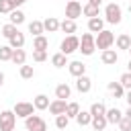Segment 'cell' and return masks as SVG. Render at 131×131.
Instances as JSON below:
<instances>
[{
    "mask_svg": "<svg viewBox=\"0 0 131 131\" xmlns=\"http://www.w3.org/2000/svg\"><path fill=\"white\" fill-rule=\"evenodd\" d=\"M43 27H45V31H49V33H55V31L59 29V20H57L55 16H47V18L43 20Z\"/></svg>",
    "mask_w": 131,
    "mask_h": 131,
    "instance_id": "ac0fdd59",
    "label": "cell"
},
{
    "mask_svg": "<svg viewBox=\"0 0 131 131\" xmlns=\"http://www.w3.org/2000/svg\"><path fill=\"white\" fill-rule=\"evenodd\" d=\"M82 12H84L86 16H90V18H96V16H98V6H94V4H86V6L82 8Z\"/></svg>",
    "mask_w": 131,
    "mask_h": 131,
    "instance_id": "1f68e13d",
    "label": "cell"
},
{
    "mask_svg": "<svg viewBox=\"0 0 131 131\" xmlns=\"http://www.w3.org/2000/svg\"><path fill=\"white\" fill-rule=\"evenodd\" d=\"M33 111H35V104H33V102H16L12 113H14L16 117L27 119V117H31V115H33Z\"/></svg>",
    "mask_w": 131,
    "mask_h": 131,
    "instance_id": "ba28073f",
    "label": "cell"
},
{
    "mask_svg": "<svg viewBox=\"0 0 131 131\" xmlns=\"http://www.w3.org/2000/svg\"><path fill=\"white\" fill-rule=\"evenodd\" d=\"M76 121H78V125H90L92 123V115H90V111H80L78 113V117H76Z\"/></svg>",
    "mask_w": 131,
    "mask_h": 131,
    "instance_id": "603a6c76",
    "label": "cell"
},
{
    "mask_svg": "<svg viewBox=\"0 0 131 131\" xmlns=\"http://www.w3.org/2000/svg\"><path fill=\"white\" fill-rule=\"evenodd\" d=\"M66 108H68V102L66 100H59V98H55L51 104H49V113L51 115H66Z\"/></svg>",
    "mask_w": 131,
    "mask_h": 131,
    "instance_id": "9c48e42d",
    "label": "cell"
},
{
    "mask_svg": "<svg viewBox=\"0 0 131 131\" xmlns=\"http://www.w3.org/2000/svg\"><path fill=\"white\" fill-rule=\"evenodd\" d=\"M82 4L78 2V0H70L68 2V6H66V18H70V20H76L80 14H82Z\"/></svg>",
    "mask_w": 131,
    "mask_h": 131,
    "instance_id": "52a82bcc",
    "label": "cell"
},
{
    "mask_svg": "<svg viewBox=\"0 0 131 131\" xmlns=\"http://www.w3.org/2000/svg\"><path fill=\"white\" fill-rule=\"evenodd\" d=\"M12 53H14V49H12L10 45H4V47H0V59H2V61H8V59H12Z\"/></svg>",
    "mask_w": 131,
    "mask_h": 131,
    "instance_id": "4dcf8cb0",
    "label": "cell"
},
{
    "mask_svg": "<svg viewBox=\"0 0 131 131\" xmlns=\"http://www.w3.org/2000/svg\"><path fill=\"white\" fill-rule=\"evenodd\" d=\"M100 59H102V63H106V66H115L117 59H119V55H117L115 49H104L102 55H100Z\"/></svg>",
    "mask_w": 131,
    "mask_h": 131,
    "instance_id": "7c38bea8",
    "label": "cell"
},
{
    "mask_svg": "<svg viewBox=\"0 0 131 131\" xmlns=\"http://www.w3.org/2000/svg\"><path fill=\"white\" fill-rule=\"evenodd\" d=\"M88 4H94V6H100L102 0H88Z\"/></svg>",
    "mask_w": 131,
    "mask_h": 131,
    "instance_id": "60d3db41",
    "label": "cell"
},
{
    "mask_svg": "<svg viewBox=\"0 0 131 131\" xmlns=\"http://www.w3.org/2000/svg\"><path fill=\"white\" fill-rule=\"evenodd\" d=\"M90 115H92V119H94V117H104V115H106L104 102H94V104L90 106Z\"/></svg>",
    "mask_w": 131,
    "mask_h": 131,
    "instance_id": "d6986e66",
    "label": "cell"
},
{
    "mask_svg": "<svg viewBox=\"0 0 131 131\" xmlns=\"http://www.w3.org/2000/svg\"><path fill=\"white\" fill-rule=\"evenodd\" d=\"M16 33H18V29H16V25H12V23H8V25L2 27V35H4L6 39H10V37L16 35Z\"/></svg>",
    "mask_w": 131,
    "mask_h": 131,
    "instance_id": "f1b7e54d",
    "label": "cell"
},
{
    "mask_svg": "<svg viewBox=\"0 0 131 131\" xmlns=\"http://www.w3.org/2000/svg\"><path fill=\"white\" fill-rule=\"evenodd\" d=\"M25 127L27 131H47V123L39 117V115H31L25 119Z\"/></svg>",
    "mask_w": 131,
    "mask_h": 131,
    "instance_id": "8992f818",
    "label": "cell"
},
{
    "mask_svg": "<svg viewBox=\"0 0 131 131\" xmlns=\"http://www.w3.org/2000/svg\"><path fill=\"white\" fill-rule=\"evenodd\" d=\"M104 117H106V121H108V123H113V125H119V123H121V119H123L125 115H123L119 108H108Z\"/></svg>",
    "mask_w": 131,
    "mask_h": 131,
    "instance_id": "4fadbf2b",
    "label": "cell"
},
{
    "mask_svg": "<svg viewBox=\"0 0 131 131\" xmlns=\"http://www.w3.org/2000/svg\"><path fill=\"white\" fill-rule=\"evenodd\" d=\"M14 8H12V4H10V0H0V14H4V12H12Z\"/></svg>",
    "mask_w": 131,
    "mask_h": 131,
    "instance_id": "8d00e7d4",
    "label": "cell"
},
{
    "mask_svg": "<svg viewBox=\"0 0 131 131\" xmlns=\"http://www.w3.org/2000/svg\"><path fill=\"white\" fill-rule=\"evenodd\" d=\"M59 49H61V53H63V55L74 53V51H78V49H80V39H78L76 35H68V37L61 41Z\"/></svg>",
    "mask_w": 131,
    "mask_h": 131,
    "instance_id": "3957f363",
    "label": "cell"
},
{
    "mask_svg": "<svg viewBox=\"0 0 131 131\" xmlns=\"http://www.w3.org/2000/svg\"><path fill=\"white\" fill-rule=\"evenodd\" d=\"M33 104H35V108L37 111H45V108H49V98L45 96V94H39V96H35V100H33Z\"/></svg>",
    "mask_w": 131,
    "mask_h": 131,
    "instance_id": "e0dca14e",
    "label": "cell"
},
{
    "mask_svg": "<svg viewBox=\"0 0 131 131\" xmlns=\"http://www.w3.org/2000/svg\"><path fill=\"white\" fill-rule=\"evenodd\" d=\"M88 31L90 33H100V31H104V20L102 18H90L88 20Z\"/></svg>",
    "mask_w": 131,
    "mask_h": 131,
    "instance_id": "5bb4252c",
    "label": "cell"
},
{
    "mask_svg": "<svg viewBox=\"0 0 131 131\" xmlns=\"http://www.w3.org/2000/svg\"><path fill=\"white\" fill-rule=\"evenodd\" d=\"M90 125H92V129H94V131H102V129L108 125V121H106V117H94Z\"/></svg>",
    "mask_w": 131,
    "mask_h": 131,
    "instance_id": "4316f807",
    "label": "cell"
},
{
    "mask_svg": "<svg viewBox=\"0 0 131 131\" xmlns=\"http://www.w3.org/2000/svg\"><path fill=\"white\" fill-rule=\"evenodd\" d=\"M129 53H131V47H129Z\"/></svg>",
    "mask_w": 131,
    "mask_h": 131,
    "instance_id": "7dc6e473",
    "label": "cell"
},
{
    "mask_svg": "<svg viewBox=\"0 0 131 131\" xmlns=\"http://www.w3.org/2000/svg\"><path fill=\"white\" fill-rule=\"evenodd\" d=\"M78 113H80V104H78V102H68V108H66V115H68L70 119H72V117L76 119V117H78Z\"/></svg>",
    "mask_w": 131,
    "mask_h": 131,
    "instance_id": "f546056e",
    "label": "cell"
},
{
    "mask_svg": "<svg viewBox=\"0 0 131 131\" xmlns=\"http://www.w3.org/2000/svg\"><path fill=\"white\" fill-rule=\"evenodd\" d=\"M68 123H70V117H68V115H57V117H55V127H57V129H66Z\"/></svg>",
    "mask_w": 131,
    "mask_h": 131,
    "instance_id": "836d02e7",
    "label": "cell"
},
{
    "mask_svg": "<svg viewBox=\"0 0 131 131\" xmlns=\"http://www.w3.org/2000/svg\"><path fill=\"white\" fill-rule=\"evenodd\" d=\"M94 41H96V47L104 51V49H108V47L115 43V35H113L108 29H104V31H100V33L94 37Z\"/></svg>",
    "mask_w": 131,
    "mask_h": 131,
    "instance_id": "7a4b0ae2",
    "label": "cell"
},
{
    "mask_svg": "<svg viewBox=\"0 0 131 131\" xmlns=\"http://www.w3.org/2000/svg\"><path fill=\"white\" fill-rule=\"evenodd\" d=\"M123 12H121V6L119 4H115V2H111V4H106V8H104V16H106V23H111V25H119L121 23V16Z\"/></svg>",
    "mask_w": 131,
    "mask_h": 131,
    "instance_id": "6da1fadb",
    "label": "cell"
},
{
    "mask_svg": "<svg viewBox=\"0 0 131 131\" xmlns=\"http://www.w3.org/2000/svg\"><path fill=\"white\" fill-rule=\"evenodd\" d=\"M70 94H72V90H70L68 84H57V88H55V96H57L59 100H68Z\"/></svg>",
    "mask_w": 131,
    "mask_h": 131,
    "instance_id": "2e32d148",
    "label": "cell"
},
{
    "mask_svg": "<svg viewBox=\"0 0 131 131\" xmlns=\"http://www.w3.org/2000/svg\"><path fill=\"white\" fill-rule=\"evenodd\" d=\"M33 59H35V61H45V59H47V51L33 49Z\"/></svg>",
    "mask_w": 131,
    "mask_h": 131,
    "instance_id": "74e56055",
    "label": "cell"
},
{
    "mask_svg": "<svg viewBox=\"0 0 131 131\" xmlns=\"http://www.w3.org/2000/svg\"><path fill=\"white\" fill-rule=\"evenodd\" d=\"M43 31H45V27H43L41 20H33V23H29V33H33L35 37L43 35Z\"/></svg>",
    "mask_w": 131,
    "mask_h": 131,
    "instance_id": "44dd1931",
    "label": "cell"
},
{
    "mask_svg": "<svg viewBox=\"0 0 131 131\" xmlns=\"http://www.w3.org/2000/svg\"><path fill=\"white\" fill-rule=\"evenodd\" d=\"M129 12H131V4H129Z\"/></svg>",
    "mask_w": 131,
    "mask_h": 131,
    "instance_id": "bcb514c9",
    "label": "cell"
},
{
    "mask_svg": "<svg viewBox=\"0 0 131 131\" xmlns=\"http://www.w3.org/2000/svg\"><path fill=\"white\" fill-rule=\"evenodd\" d=\"M76 88H78V92L86 94V92H90V88H92V80H90L88 76H80V78H76Z\"/></svg>",
    "mask_w": 131,
    "mask_h": 131,
    "instance_id": "30bf717a",
    "label": "cell"
},
{
    "mask_svg": "<svg viewBox=\"0 0 131 131\" xmlns=\"http://www.w3.org/2000/svg\"><path fill=\"white\" fill-rule=\"evenodd\" d=\"M2 84H4V74L0 72V86H2Z\"/></svg>",
    "mask_w": 131,
    "mask_h": 131,
    "instance_id": "ee69618b",
    "label": "cell"
},
{
    "mask_svg": "<svg viewBox=\"0 0 131 131\" xmlns=\"http://www.w3.org/2000/svg\"><path fill=\"white\" fill-rule=\"evenodd\" d=\"M51 63H53L55 68H63V66H68V55H63V53L59 51V53H55V55L51 57Z\"/></svg>",
    "mask_w": 131,
    "mask_h": 131,
    "instance_id": "484cf974",
    "label": "cell"
},
{
    "mask_svg": "<svg viewBox=\"0 0 131 131\" xmlns=\"http://www.w3.org/2000/svg\"><path fill=\"white\" fill-rule=\"evenodd\" d=\"M33 76H35V70H33V66H20V78L29 80V78H33Z\"/></svg>",
    "mask_w": 131,
    "mask_h": 131,
    "instance_id": "e575fe53",
    "label": "cell"
},
{
    "mask_svg": "<svg viewBox=\"0 0 131 131\" xmlns=\"http://www.w3.org/2000/svg\"><path fill=\"white\" fill-rule=\"evenodd\" d=\"M68 70H70V74L76 76V78L86 76V66H84L82 61H72V63H68Z\"/></svg>",
    "mask_w": 131,
    "mask_h": 131,
    "instance_id": "8fae6325",
    "label": "cell"
},
{
    "mask_svg": "<svg viewBox=\"0 0 131 131\" xmlns=\"http://www.w3.org/2000/svg\"><path fill=\"white\" fill-rule=\"evenodd\" d=\"M119 127H121V131H131V119L129 117H123L121 123H119Z\"/></svg>",
    "mask_w": 131,
    "mask_h": 131,
    "instance_id": "f35d334b",
    "label": "cell"
},
{
    "mask_svg": "<svg viewBox=\"0 0 131 131\" xmlns=\"http://www.w3.org/2000/svg\"><path fill=\"white\" fill-rule=\"evenodd\" d=\"M16 115L12 111H2L0 113V131H14Z\"/></svg>",
    "mask_w": 131,
    "mask_h": 131,
    "instance_id": "5b68a950",
    "label": "cell"
},
{
    "mask_svg": "<svg viewBox=\"0 0 131 131\" xmlns=\"http://www.w3.org/2000/svg\"><path fill=\"white\" fill-rule=\"evenodd\" d=\"M127 102H129V106H131V90L127 92Z\"/></svg>",
    "mask_w": 131,
    "mask_h": 131,
    "instance_id": "b9f144b4",
    "label": "cell"
},
{
    "mask_svg": "<svg viewBox=\"0 0 131 131\" xmlns=\"http://www.w3.org/2000/svg\"><path fill=\"white\" fill-rule=\"evenodd\" d=\"M125 117H129V119H131V106L127 108V113H125Z\"/></svg>",
    "mask_w": 131,
    "mask_h": 131,
    "instance_id": "7bdbcfd3",
    "label": "cell"
},
{
    "mask_svg": "<svg viewBox=\"0 0 131 131\" xmlns=\"http://www.w3.org/2000/svg\"><path fill=\"white\" fill-rule=\"evenodd\" d=\"M127 66H129V72H131V59H129V63H127Z\"/></svg>",
    "mask_w": 131,
    "mask_h": 131,
    "instance_id": "f6af8a7d",
    "label": "cell"
},
{
    "mask_svg": "<svg viewBox=\"0 0 131 131\" xmlns=\"http://www.w3.org/2000/svg\"><path fill=\"white\" fill-rule=\"evenodd\" d=\"M25 59H27L25 49H14V53H12V59H10V61H14L16 66H25Z\"/></svg>",
    "mask_w": 131,
    "mask_h": 131,
    "instance_id": "d4e9b609",
    "label": "cell"
},
{
    "mask_svg": "<svg viewBox=\"0 0 131 131\" xmlns=\"http://www.w3.org/2000/svg\"><path fill=\"white\" fill-rule=\"evenodd\" d=\"M119 82H121V86H123V88L131 90V72H125V74L121 76V80H119Z\"/></svg>",
    "mask_w": 131,
    "mask_h": 131,
    "instance_id": "d590c367",
    "label": "cell"
},
{
    "mask_svg": "<svg viewBox=\"0 0 131 131\" xmlns=\"http://www.w3.org/2000/svg\"><path fill=\"white\" fill-rule=\"evenodd\" d=\"M8 41H10L8 45H10L12 49H23V45H25V35H23L20 31H18V33H16V35H12V37H10Z\"/></svg>",
    "mask_w": 131,
    "mask_h": 131,
    "instance_id": "9a60e30c",
    "label": "cell"
},
{
    "mask_svg": "<svg viewBox=\"0 0 131 131\" xmlns=\"http://www.w3.org/2000/svg\"><path fill=\"white\" fill-rule=\"evenodd\" d=\"M25 2H27V0H10V4H12V8H14V10H16V6H23Z\"/></svg>",
    "mask_w": 131,
    "mask_h": 131,
    "instance_id": "ab89813d",
    "label": "cell"
},
{
    "mask_svg": "<svg viewBox=\"0 0 131 131\" xmlns=\"http://www.w3.org/2000/svg\"><path fill=\"white\" fill-rule=\"evenodd\" d=\"M117 47H119V49L129 51V47H131V37H129V35H125V33H123V35H119V37H117Z\"/></svg>",
    "mask_w": 131,
    "mask_h": 131,
    "instance_id": "cb8c5ba5",
    "label": "cell"
},
{
    "mask_svg": "<svg viewBox=\"0 0 131 131\" xmlns=\"http://www.w3.org/2000/svg\"><path fill=\"white\" fill-rule=\"evenodd\" d=\"M59 29H61L63 33H68V35H74V33H76V20L66 18V20H61V23H59Z\"/></svg>",
    "mask_w": 131,
    "mask_h": 131,
    "instance_id": "ffe728a7",
    "label": "cell"
},
{
    "mask_svg": "<svg viewBox=\"0 0 131 131\" xmlns=\"http://www.w3.org/2000/svg\"><path fill=\"white\" fill-rule=\"evenodd\" d=\"M10 23H12V25H20V23H25V14H23L20 10H12V12H10Z\"/></svg>",
    "mask_w": 131,
    "mask_h": 131,
    "instance_id": "d6a6232c",
    "label": "cell"
},
{
    "mask_svg": "<svg viewBox=\"0 0 131 131\" xmlns=\"http://www.w3.org/2000/svg\"><path fill=\"white\" fill-rule=\"evenodd\" d=\"M94 49H96L94 35H92V33H84V35H82V39H80V49H78V51H82L84 55H92V53H94Z\"/></svg>",
    "mask_w": 131,
    "mask_h": 131,
    "instance_id": "277c9868",
    "label": "cell"
},
{
    "mask_svg": "<svg viewBox=\"0 0 131 131\" xmlns=\"http://www.w3.org/2000/svg\"><path fill=\"white\" fill-rule=\"evenodd\" d=\"M108 90H111L117 98H121V96L125 94V88L121 86V82H108Z\"/></svg>",
    "mask_w": 131,
    "mask_h": 131,
    "instance_id": "83f0119b",
    "label": "cell"
},
{
    "mask_svg": "<svg viewBox=\"0 0 131 131\" xmlns=\"http://www.w3.org/2000/svg\"><path fill=\"white\" fill-rule=\"evenodd\" d=\"M47 47H49V41H47V37H43V35L35 37V41H33V49H41V51H47Z\"/></svg>",
    "mask_w": 131,
    "mask_h": 131,
    "instance_id": "7402d4cb",
    "label": "cell"
}]
</instances>
